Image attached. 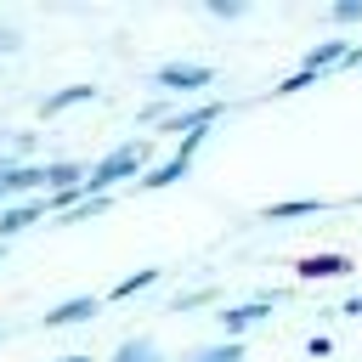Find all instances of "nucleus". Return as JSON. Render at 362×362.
<instances>
[{
	"mask_svg": "<svg viewBox=\"0 0 362 362\" xmlns=\"http://www.w3.org/2000/svg\"><path fill=\"white\" fill-rule=\"evenodd\" d=\"M147 164H153V136H130V141H119L113 153H102V158L90 164L85 192H90V198H113V187H119V181H141Z\"/></svg>",
	"mask_w": 362,
	"mask_h": 362,
	"instance_id": "f257e3e1",
	"label": "nucleus"
},
{
	"mask_svg": "<svg viewBox=\"0 0 362 362\" xmlns=\"http://www.w3.org/2000/svg\"><path fill=\"white\" fill-rule=\"evenodd\" d=\"M153 85L181 102V96H192V90H209V85H215V68H209V62H158V68H153Z\"/></svg>",
	"mask_w": 362,
	"mask_h": 362,
	"instance_id": "f03ea898",
	"label": "nucleus"
},
{
	"mask_svg": "<svg viewBox=\"0 0 362 362\" xmlns=\"http://www.w3.org/2000/svg\"><path fill=\"white\" fill-rule=\"evenodd\" d=\"M226 113V102L221 96H204V102H187V107H175L164 124H158V136H198V130H215V119Z\"/></svg>",
	"mask_w": 362,
	"mask_h": 362,
	"instance_id": "7ed1b4c3",
	"label": "nucleus"
},
{
	"mask_svg": "<svg viewBox=\"0 0 362 362\" xmlns=\"http://www.w3.org/2000/svg\"><path fill=\"white\" fill-rule=\"evenodd\" d=\"M272 317V294H255V300H232V305H221V334L226 339H243V334H255L260 322Z\"/></svg>",
	"mask_w": 362,
	"mask_h": 362,
	"instance_id": "20e7f679",
	"label": "nucleus"
},
{
	"mask_svg": "<svg viewBox=\"0 0 362 362\" xmlns=\"http://www.w3.org/2000/svg\"><path fill=\"white\" fill-rule=\"evenodd\" d=\"M351 51H356V45H351L345 34H334V40H317V45H305V51H300V68H305V74H322V79H328V74H345Z\"/></svg>",
	"mask_w": 362,
	"mask_h": 362,
	"instance_id": "39448f33",
	"label": "nucleus"
},
{
	"mask_svg": "<svg viewBox=\"0 0 362 362\" xmlns=\"http://www.w3.org/2000/svg\"><path fill=\"white\" fill-rule=\"evenodd\" d=\"M96 311H102V294H68V300H57L45 317H40V328H79V322H96Z\"/></svg>",
	"mask_w": 362,
	"mask_h": 362,
	"instance_id": "423d86ee",
	"label": "nucleus"
},
{
	"mask_svg": "<svg viewBox=\"0 0 362 362\" xmlns=\"http://www.w3.org/2000/svg\"><path fill=\"white\" fill-rule=\"evenodd\" d=\"M345 272H356L351 255H300L294 260V277L300 283H328V277H345Z\"/></svg>",
	"mask_w": 362,
	"mask_h": 362,
	"instance_id": "0eeeda50",
	"label": "nucleus"
},
{
	"mask_svg": "<svg viewBox=\"0 0 362 362\" xmlns=\"http://www.w3.org/2000/svg\"><path fill=\"white\" fill-rule=\"evenodd\" d=\"M51 215V204L45 198H28V204H6L0 209V243H11V238H23L34 221H45Z\"/></svg>",
	"mask_w": 362,
	"mask_h": 362,
	"instance_id": "6e6552de",
	"label": "nucleus"
},
{
	"mask_svg": "<svg viewBox=\"0 0 362 362\" xmlns=\"http://www.w3.org/2000/svg\"><path fill=\"white\" fill-rule=\"evenodd\" d=\"M187 170H192V153H181V147H175L170 158H153V164H147V175H141L136 187H141V192H158V187H175Z\"/></svg>",
	"mask_w": 362,
	"mask_h": 362,
	"instance_id": "1a4fd4ad",
	"label": "nucleus"
},
{
	"mask_svg": "<svg viewBox=\"0 0 362 362\" xmlns=\"http://www.w3.org/2000/svg\"><path fill=\"white\" fill-rule=\"evenodd\" d=\"M85 102H96V85H62V90H51V96L40 102V119H57V113L85 107Z\"/></svg>",
	"mask_w": 362,
	"mask_h": 362,
	"instance_id": "9d476101",
	"label": "nucleus"
},
{
	"mask_svg": "<svg viewBox=\"0 0 362 362\" xmlns=\"http://www.w3.org/2000/svg\"><path fill=\"white\" fill-rule=\"evenodd\" d=\"M328 198H277L260 209V221H305V215H322Z\"/></svg>",
	"mask_w": 362,
	"mask_h": 362,
	"instance_id": "9b49d317",
	"label": "nucleus"
},
{
	"mask_svg": "<svg viewBox=\"0 0 362 362\" xmlns=\"http://www.w3.org/2000/svg\"><path fill=\"white\" fill-rule=\"evenodd\" d=\"M158 277H164V266H136L130 277H119V283L107 288V300H113V305H124V300H136V294H147V288H153Z\"/></svg>",
	"mask_w": 362,
	"mask_h": 362,
	"instance_id": "f8f14e48",
	"label": "nucleus"
},
{
	"mask_svg": "<svg viewBox=\"0 0 362 362\" xmlns=\"http://www.w3.org/2000/svg\"><path fill=\"white\" fill-rule=\"evenodd\" d=\"M113 362H164V351H158L153 334H130V339L113 345Z\"/></svg>",
	"mask_w": 362,
	"mask_h": 362,
	"instance_id": "ddd939ff",
	"label": "nucleus"
},
{
	"mask_svg": "<svg viewBox=\"0 0 362 362\" xmlns=\"http://www.w3.org/2000/svg\"><path fill=\"white\" fill-rule=\"evenodd\" d=\"M0 153H11L17 164H40L34 153H40V130H11L6 141H0Z\"/></svg>",
	"mask_w": 362,
	"mask_h": 362,
	"instance_id": "4468645a",
	"label": "nucleus"
},
{
	"mask_svg": "<svg viewBox=\"0 0 362 362\" xmlns=\"http://www.w3.org/2000/svg\"><path fill=\"white\" fill-rule=\"evenodd\" d=\"M221 300V288L215 283H198V288H181L175 300H170V317H181V311H198V305H215Z\"/></svg>",
	"mask_w": 362,
	"mask_h": 362,
	"instance_id": "2eb2a0df",
	"label": "nucleus"
},
{
	"mask_svg": "<svg viewBox=\"0 0 362 362\" xmlns=\"http://www.w3.org/2000/svg\"><path fill=\"white\" fill-rule=\"evenodd\" d=\"M181 362H243V339H221V345H198Z\"/></svg>",
	"mask_w": 362,
	"mask_h": 362,
	"instance_id": "dca6fc26",
	"label": "nucleus"
},
{
	"mask_svg": "<svg viewBox=\"0 0 362 362\" xmlns=\"http://www.w3.org/2000/svg\"><path fill=\"white\" fill-rule=\"evenodd\" d=\"M107 209H113V198H79V204H74V209H62L57 221H62V226H79V221H90V215H107Z\"/></svg>",
	"mask_w": 362,
	"mask_h": 362,
	"instance_id": "f3484780",
	"label": "nucleus"
},
{
	"mask_svg": "<svg viewBox=\"0 0 362 362\" xmlns=\"http://www.w3.org/2000/svg\"><path fill=\"white\" fill-rule=\"evenodd\" d=\"M328 23H334V28H356V23H362V0H334V6H328Z\"/></svg>",
	"mask_w": 362,
	"mask_h": 362,
	"instance_id": "a211bd4d",
	"label": "nucleus"
},
{
	"mask_svg": "<svg viewBox=\"0 0 362 362\" xmlns=\"http://www.w3.org/2000/svg\"><path fill=\"white\" fill-rule=\"evenodd\" d=\"M317 79H322V74H305V68H294V74H288V79H277L266 96H294V90H305V85H317Z\"/></svg>",
	"mask_w": 362,
	"mask_h": 362,
	"instance_id": "6ab92c4d",
	"label": "nucleus"
},
{
	"mask_svg": "<svg viewBox=\"0 0 362 362\" xmlns=\"http://www.w3.org/2000/svg\"><path fill=\"white\" fill-rule=\"evenodd\" d=\"M175 107H181V102H175V96H158V102H147V107H141V113H136V119H141V124H153V130H158V124H164V119H170V113H175Z\"/></svg>",
	"mask_w": 362,
	"mask_h": 362,
	"instance_id": "aec40b11",
	"label": "nucleus"
},
{
	"mask_svg": "<svg viewBox=\"0 0 362 362\" xmlns=\"http://www.w3.org/2000/svg\"><path fill=\"white\" fill-rule=\"evenodd\" d=\"M204 11H209V17H221V23H232V17H243V11H249V0H204Z\"/></svg>",
	"mask_w": 362,
	"mask_h": 362,
	"instance_id": "412c9836",
	"label": "nucleus"
},
{
	"mask_svg": "<svg viewBox=\"0 0 362 362\" xmlns=\"http://www.w3.org/2000/svg\"><path fill=\"white\" fill-rule=\"evenodd\" d=\"M23 45V28H11V23H0V57H11Z\"/></svg>",
	"mask_w": 362,
	"mask_h": 362,
	"instance_id": "4be33fe9",
	"label": "nucleus"
},
{
	"mask_svg": "<svg viewBox=\"0 0 362 362\" xmlns=\"http://www.w3.org/2000/svg\"><path fill=\"white\" fill-rule=\"evenodd\" d=\"M305 351H311V356H328V351H334V339H328V334H311V339H305Z\"/></svg>",
	"mask_w": 362,
	"mask_h": 362,
	"instance_id": "5701e85b",
	"label": "nucleus"
},
{
	"mask_svg": "<svg viewBox=\"0 0 362 362\" xmlns=\"http://www.w3.org/2000/svg\"><path fill=\"white\" fill-rule=\"evenodd\" d=\"M11 170H23V164H17V158H11V153H0V181H6V175H11Z\"/></svg>",
	"mask_w": 362,
	"mask_h": 362,
	"instance_id": "b1692460",
	"label": "nucleus"
},
{
	"mask_svg": "<svg viewBox=\"0 0 362 362\" xmlns=\"http://www.w3.org/2000/svg\"><path fill=\"white\" fill-rule=\"evenodd\" d=\"M351 68H362V45H356V51H351V62H345V74H351Z\"/></svg>",
	"mask_w": 362,
	"mask_h": 362,
	"instance_id": "393cba45",
	"label": "nucleus"
},
{
	"mask_svg": "<svg viewBox=\"0 0 362 362\" xmlns=\"http://www.w3.org/2000/svg\"><path fill=\"white\" fill-rule=\"evenodd\" d=\"M57 362H90V356H57Z\"/></svg>",
	"mask_w": 362,
	"mask_h": 362,
	"instance_id": "a878e982",
	"label": "nucleus"
},
{
	"mask_svg": "<svg viewBox=\"0 0 362 362\" xmlns=\"http://www.w3.org/2000/svg\"><path fill=\"white\" fill-rule=\"evenodd\" d=\"M0 260H6V243H0Z\"/></svg>",
	"mask_w": 362,
	"mask_h": 362,
	"instance_id": "bb28decb",
	"label": "nucleus"
},
{
	"mask_svg": "<svg viewBox=\"0 0 362 362\" xmlns=\"http://www.w3.org/2000/svg\"><path fill=\"white\" fill-rule=\"evenodd\" d=\"M356 204H362V192H356Z\"/></svg>",
	"mask_w": 362,
	"mask_h": 362,
	"instance_id": "cd10ccee",
	"label": "nucleus"
}]
</instances>
